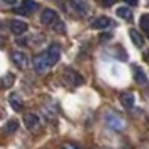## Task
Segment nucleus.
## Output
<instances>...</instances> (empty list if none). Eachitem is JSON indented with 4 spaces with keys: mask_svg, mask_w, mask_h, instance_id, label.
<instances>
[{
    "mask_svg": "<svg viewBox=\"0 0 149 149\" xmlns=\"http://www.w3.org/2000/svg\"><path fill=\"white\" fill-rule=\"evenodd\" d=\"M104 122L106 125L110 127L112 130H116V131H121L125 128V121H124L119 115H116L115 112H106L104 113Z\"/></svg>",
    "mask_w": 149,
    "mask_h": 149,
    "instance_id": "f257e3e1",
    "label": "nucleus"
},
{
    "mask_svg": "<svg viewBox=\"0 0 149 149\" xmlns=\"http://www.w3.org/2000/svg\"><path fill=\"white\" fill-rule=\"evenodd\" d=\"M33 66H34V70L39 72V73H43L51 67V64H49V61H48V57H46V52H42L37 57H34Z\"/></svg>",
    "mask_w": 149,
    "mask_h": 149,
    "instance_id": "f03ea898",
    "label": "nucleus"
},
{
    "mask_svg": "<svg viewBox=\"0 0 149 149\" xmlns=\"http://www.w3.org/2000/svg\"><path fill=\"white\" fill-rule=\"evenodd\" d=\"M45 52H46V57H48V61H49V64H51V67L55 66V64L58 63V60H60V55H61L60 46H58L57 43H52Z\"/></svg>",
    "mask_w": 149,
    "mask_h": 149,
    "instance_id": "7ed1b4c3",
    "label": "nucleus"
},
{
    "mask_svg": "<svg viewBox=\"0 0 149 149\" xmlns=\"http://www.w3.org/2000/svg\"><path fill=\"white\" fill-rule=\"evenodd\" d=\"M64 81L67 82V85H72V86L82 84L81 74L76 73L74 70H70V69H66V72H64Z\"/></svg>",
    "mask_w": 149,
    "mask_h": 149,
    "instance_id": "20e7f679",
    "label": "nucleus"
},
{
    "mask_svg": "<svg viewBox=\"0 0 149 149\" xmlns=\"http://www.w3.org/2000/svg\"><path fill=\"white\" fill-rule=\"evenodd\" d=\"M24 124H26V127L31 131L37 130L40 125V121L39 118H37L34 113H27V115H24Z\"/></svg>",
    "mask_w": 149,
    "mask_h": 149,
    "instance_id": "39448f33",
    "label": "nucleus"
},
{
    "mask_svg": "<svg viewBox=\"0 0 149 149\" xmlns=\"http://www.w3.org/2000/svg\"><path fill=\"white\" fill-rule=\"evenodd\" d=\"M12 61L15 63L17 67L22 69V67H26V66H27L29 58H27V55L24 54V52H21V51H15L14 54H12Z\"/></svg>",
    "mask_w": 149,
    "mask_h": 149,
    "instance_id": "423d86ee",
    "label": "nucleus"
},
{
    "mask_svg": "<svg viewBox=\"0 0 149 149\" xmlns=\"http://www.w3.org/2000/svg\"><path fill=\"white\" fill-rule=\"evenodd\" d=\"M27 27L29 26L24 21H19V19H12L10 21V31L14 33V34H17V36L22 34L24 31L27 30Z\"/></svg>",
    "mask_w": 149,
    "mask_h": 149,
    "instance_id": "0eeeda50",
    "label": "nucleus"
},
{
    "mask_svg": "<svg viewBox=\"0 0 149 149\" xmlns=\"http://www.w3.org/2000/svg\"><path fill=\"white\" fill-rule=\"evenodd\" d=\"M57 18V14H55V10L52 9H45L42 12V15H40V22L45 24V26H49V24H52Z\"/></svg>",
    "mask_w": 149,
    "mask_h": 149,
    "instance_id": "6e6552de",
    "label": "nucleus"
},
{
    "mask_svg": "<svg viewBox=\"0 0 149 149\" xmlns=\"http://www.w3.org/2000/svg\"><path fill=\"white\" fill-rule=\"evenodd\" d=\"M119 102H121V104H122L124 107L130 109V107H133V104H134V95H133L131 93H122V94L119 95Z\"/></svg>",
    "mask_w": 149,
    "mask_h": 149,
    "instance_id": "1a4fd4ad",
    "label": "nucleus"
},
{
    "mask_svg": "<svg viewBox=\"0 0 149 149\" xmlns=\"http://www.w3.org/2000/svg\"><path fill=\"white\" fill-rule=\"evenodd\" d=\"M109 26H110V19H109L107 17H98V18L94 19L93 24H91V27H93V29H97V30L106 29V27H109Z\"/></svg>",
    "mask_w": 149,
    "mask_h": 149,
    "instance_id": "9d476101",
    "label": "nucleus"
},
{
    "mask_svg": "<svg viewBox=\"0 0 149 149\" xmlns=\"http://www.w3.org/2000/svg\"><path fill=\"white\" fill-rule=\"evenodd\" d=\"M9 104L12 106V109L17 110V112H19L22 109V100L19 98L18 94H10L9 95Z\"/></svg>",
    "mask_w": 149,
    "mask_h": 149,
    "instance_id": "9b49d317",
    "label": "nucleus"
},
{
    "mask_svg": "<svg viewBox=\"0 0 149 149\" xmlns=\"http://www.w3.org/2000/svg\"><path fill=\"white\" fill-rule=\"evenodd\" d=\"M130 37H131V42L137 46V48H142V46H143V36H142L137 30L131 29V30H130Z\"/></svg>",
    "mask_w": 149,
    "mask_h": 149,
    "instance_id": "f8f14e48",
    "label": "nucleus"
},
{
    "mask_svg": "<svg viewBox=\"0 0 149 149\" xmlns=\"http://www.w3.org/2000/svg\"><path fill=\"white\" fill-rule=\"evenodd\" d=\"M134 79H136V82L140 84V85H146L148 84L146 73L142 69H139V67H134Z\"/></svg>",
    "mask_w": 149,
    "mask_h": 149,
    "instance_id": "ddd939ff",
    "label": "nucleus"
},
{
    "mask_svg": "<svg viewBox=\"0 0 149 149\" xmlns=\"http://www.w3.org/2000/svg\"><path fill=\"white\" fill-rule=\"evenodd\" d=\"M72 6L79 14H86V10H88V5L84 0H72Z\"/></svg>",
    "mask_w": 149,
    "mask_h": 149,
    "instance_id": "4468645a",
    "label": "nucleus"
},
{
    "mask_svg": "<svg viewBox=\"0 0 149 149\" xmlns=\"http://www.w3.org/2000/svg\"><path fill=\"white\" fill-rule=\"evenodd\" d=\"M22 8L26 9L29 14H31V12H34L37 9V3L34 0H22Z\"/></svg>",
    "mask_w": 149,
    "mask_h": 149,
    "instance_id": "2eb2a0df",
    "label": "nucleus"
},
{
    "mask_svg": "<svg viewBox=\"0 0 149 149\" xmlns=\"http://www.w3.org/2000/svg\"><path fill=\"white\" fill-rule=\"evenodd\" d=\"M116 15L119 17V18H122V19H130L131 18V10L128 9V8H118L116 9Z\"/></svg>",
    "mask_w": 149,
    "mask_h": 149,
    "instance_id": "dca6fc26",
    "label": "nucleus"
},
{
    "mask_svg": "<svg viewBox=\"0 0 149 149\" xmlns=\"http://www.w3.org/2000/svg\"><path fill=\"white\" fill-rule=\"evenodd\" d=\"M17 130H18V121H15V119H10L5 127V133H14Z\"/></svg>",
    "mask_w": 149,
    "mask_h": 149,
    "instance_id": "f3484780",
    "label": "nucleus"
},
{
    "mask_svg": "<svg viewBox=\"0 0 149 149\" xmlns=\"http://www.w3.org/2000/svg\"><path fill=\"white\" fill-rule=\"evenodd\" d=\"M140 26H142V29L149 34V15H148V14L142 15V18H140Z\"/></svg>",
    "mask_w": 149,
    "mask_h": 149,
    "instance_id": "a211bd4d",
    "label": "nucleus"
},
{
    "mask_svg": "<svg viewBox=\"0 0 149 149\" xmlns=\"http://www.w3.org/2000/svg\"><path fill=\"white\" fill-rule=\"evenodd\" d=\"M54 30H55L57 33H66V26H64V22H61V21H58V22L55 24V27H54Z\"/></svg>",
    "mask_w": 149,
    "mask_h": 149,
    "instance_id": "6ab92c4d",
    "label": "nucleus"
},
{
    "mask_svg": "<svg viewBox=\"0 0 149 149\" xmlns=\"http://www.w3.org/2000/svg\"><path fill=\"white\" fill-rule=\"evenodd\" d=\"M12 82H14V76H12V74H8V76L5 78V81H3V84H5L6 88H8V86H9Z\"/></svg>",
    "mask_w": 149,
    "mask_h": 149,
    "instance_id": "aec40b11",
    "label": "nucleus"
},
{
    "mask_svg": "<svg viewBox=\"0 0 149 149\" xmlns=\"http://www.w3.org/2000/svg\"><path fill=\"white\" fill-rule=\"evenodd\" d=\"M15 12H17V14H24V15L29 14V12H27L26 9H24V8H18V9H15Z\"/></svg>",
    "mask_w": 149,
    "mask_h": 149,
    "instance_id": "412c9836",
    "label": "nucleus"
},
{
    "mask_svg": "<svg viewBox=\"0 0 149 149\" xmlns=\"http://www.w3.org/2000/svg\"><path fill=\"white\" fill-rule=\"evenodd\" d=\"M124 2L131 5V6H137V0H124Z\"/></svg>",
    "mask_w": 149,
    "mask_h": 149,
    "instance_id": "4be33fe9",
    "label": "nucleus"
},
{
    "mask_svg": "<svg viewBox=\"0 0 149 149\" xmlns=\"http://www.w3.org/2000/svg\"><path fill=\"white\" fill-rule=\"evenodd\" d=\"M63 149H79L78 146H74V145H64Z\"/></svg>",
    "mask_w": 149,
    "mask_h": 149,
    "instance_id": "5701e85b",
    "label": "nucleus"
},
{
    "mask_svg": "<svg viewBox=\"0 0 149 149\" xmlns=\"http://www.w3.org/2000/svg\"><path fill=\"white\" fill-rule=\"evenodd\" d=\"M3 3H6V5H15L17 0H3Z\"/></svg>",
    "mask_w": 149,
    "mask_h": 149,
    "instance_id": "b1692460",
    "label": "nucleus"
},
{
    "mask_svg": "<svg viewBox=\"0 0 149 149\" xmlns=\"http://www.w3.org/2000/svg\"><path fill=\"white\" fill-rule=\"evenodd\" d=\"M113 2H115V0H104L103 3H104L106 6H110V5H113Z\"/></svg>",
    "mask_w": 149,
    "mask_h": 149,
    "instance_id": "393cba45",
    "label": "nucleus"
},
{
    "mask_svg": "<svg viewBox=\"0 0 149 149\" xmlns=\"http://www.w3.org/2000/svg\"><path fill=\"white\" fill-rule=\"evenodd\" d=\"M145 60L149 63V51H146V52H145Z\"/></svg>",
    "mask_w": 149,
    "mask_h": 149,
    "instance_id": "a878e982",
    "label": "nucleus"
},
{
    "mask_svg": "<svg viewBox=\"0 0 149 149\" xmlns=\"http://www.w3.org/2000/svg\"><path fill=\"white\" fill-rule=\"evenodd\" d=\"M103 149H112V148H103Z\"/></svg>",
    "mask_w": 149,
    "mask_h": 149,
    "instance_id": "bb28decb",
    "label": "nucleus"
}]
</instances>
